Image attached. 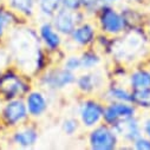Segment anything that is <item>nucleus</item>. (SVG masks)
<instances>
[{
    "instance_id": "2eb2a0df",
    "label": "nucleus",
    "mask_w": 150,
    "mask_h": 150,
    "mask_svg": "<svg viewBox=\"0 0 150 150\" xmlns=\"http://www.w3.org/2000/svg\"><path fill=\"white\" fill-rule=\"evenodd\" d=\"M39 38L49 51H57L62 45L60 33L54 28L52 23H44L40 25Z\"/></svg>"
},
{
    "instance_id": "393cba45",
    "label": "nucleus",
    "mask_w": 150,
    "mask_h": 150,
    "mask_svg": "<svg viewBox=\"0 0 150 150\" xmlns=\"http://www.w3.org/2000/svg\"><path fill=\"white\" fill-rule=\"evenodd\" d=\"M13 16L8 11H0V37H3L7 27L12 24Z\"/></svg>"
},
{
    "instance_id": "b1692460",
    "label": "nucleus",
    "mask_w": 150,
    "mask_h": 150,
    "mask_svg": "<svg viewBox=\"0 0 150 150\" xmlns=\"http://www.w3.org/2000/svg\"><path fill=\"white\" fill-rule=\"evenodd\" d=\"M79 128V123L77 120H74V118H65L62 123V130L65 135L67 136H72L77 132Z\"/></svg>"
},
{
    "instance_id": "4be33fe9",
    "label": "nucleus",
    "mask_w": 150,
    "mask_h": 150,
    "mask_svg": "<svg viewBox=\"0 0 150 150\" xmlns=\"http://www.w3.org/2000/svg\"><path fill=\"white\" fill-rule=\"evenodd\" d=\"M40 12L47 17H52L60 7V0H37Z\"/></svg>"
},
{
    "instance_id": "a878e982",
    "label": "nucleus",
    "mask_w": 150,
    "mask_h": 150,
    "mask_svg": "<svg viewBox=\"0 0 150 150\" xmlns=\"http://www.w3.org/2000/svg\"><path fill=\"white\" fill-rule=\"evenodd\" d=\"M103 5H105L103 0H82V7L86 12H98Z\"/></svg>"
},
{
    "instance_id": "4468645a",
    "label": "nucleus",
    "mask_w": 150,
    "mask_h": 150,
    "mask_svg": "<svg viewBox=\"0 0 150 150\" xmlns=\"http://www.w3.org/2000/svg\"><path fill=\"white\" fill-rule=\"evenodd\" d=\"M26 108L28 111V115L32 117H40L43 116L47 108L49 103L45 95L42 91H31L26 97Z\"/></svg>"
},
{
    "instance_id": "6e6552de",
    "label": "nucleus",
    "mask_w": 150,
    "mask_h": 150,
    "mask_svg": "<svg viewBox=\"0 0 150 150\" xmlns=\"http://www.w3.org/2000/svg\"><path fill=\"white\" fill-rule=\"evenodd\" d=\"M73 83H76L74 72H71L65 67L49 70L44 77H42V84L49 90H62Z\"/></svg>"
},
{
    "instance_id": "bb28decb",
    "label": "nucleus",
    "mask_w": 150,
    "mask_h": 150,
    "mask_svg": "<svg viewBox=\"0 0 150 150\" xmlns=\"http://www.w3.org/2000/svg\"><path fill=\"white\" fill-rule=\"evenodd\" d=\"M131 148L136 150H150V138H148L146 136L142 137L141 135L131 143Z\"/></svg>"
},
{
    "instance_id": "412c9836",
    "label": "nucleus",
    "mask_w": 150,
    "mask_h": 150,
    "mask_svg": "<svg viewBox=\"0 0 150 150\" xmlns=\"http://www.w3.org/2000/svg\"><path fill=\"white\" fill-rule=\"evenodd\" d=\"M37 0H11V6L19 13L30 17L34 12Z\"/></svg>"
},
{
    "instance_id": "20e7f679",
    "label": "nucleus",
    "mask_w": 150,
    "mask_h": 150,
    "mask_svg": "<svg viewBox=\"0 0 150 150\" xmlns=\"http://www.w3.org/2000/svg\"><path fill=\"white\" fill-rule=\"evenodd\" d=\"M118 144V136L114 128L108 124H98L89 135V145L93 150H112Z\"/></svg>"
},
{
    "instance_id": "f257e3e1",
    "label": "nucleus",
    "mask_w": 150,
    "mask_h": 150,
    "mask_svg": "<svg viewBox=\"0 0 150 150\" xmlns=\"http://www.w3.org/2000/svg\"><path fill=\"white\" fill-rule=\"evenodd\" d=\"M10 47L18 66L26 73L39 70L42 63L40 38L31 28H17L11 33Z\"/></svg>"
},
{
    "instance_id": "9b49d317",
    "label": "nucleus",
    "mask_w": 150,
    "mask_h": 150,
    "mask_svg": "<svg viewBox=\"0 0 150 150\" xmlns=\"http://www.w3.org/2000/svg\"><path fill=\"white\" fill-rule=\"evenodd\" d=\"M112 128H114L115 132L117 134L118 138L122 137L123 139H125L130 143H132L137 137H139L142 135V125L139 124L138 120L135 118V116L117 123Z\"/></svg>"
},
{
    "instance_id": "ddd939ff",
    "label": "nucleus",
    "mask_w": 150,
    "mask_h": 150,
    "mask_svg": "<svg viewBox=\"0 0 150 150\" xmlns=\"http://www.w3.org/2000/svg\"><path fill=\"white\" fill-rule=\"evenodd\" d=\"M71 39L78 46H89L96 39V27L90 23H81L70 34Z\"/></svg>"
},
{
    "instance_id": "c756f323",
    "label": "nucleus",
    "mask_w": 150,
    "mask_h": 150,
    "mask_svg": "<svg viewBox=\"0 0 150 150\" xmlns=\"http://www.w3.org/2000/svg\"><path fill=\"white\" fill-rule=\"evenodd\" d=\"M142 131L145 134V136L148 138H150V117L144 121V123L142 125Z\"/></svg>"
},
{
    "instance_id": "1a4fd4ad",
    "label": "nucleus",
    "mask_w": 150,
    "mask_h": 150,
    "mask_svg": "<svg viewBox=\"0 0 150 150\" xmlns=\"http://www.w3.org/2000/svg\"><path fill=\"white\" fill-rule=\"evenodd\" d=\"M27 91L26 83L14 73L5 74L0 78V92L10 98H17Z\"/></svg>"
},
{
    "instance_id": "9d476101",
    "label": "nucleus",
    "mask_w": 150,
    "mask_h": 150,
    "mask_svg": "<svg viewBox=\"0 0 150 150\" xmlns=\"http://www.w3.org/2000/svg\"><path fill=\"white\" fill-rule=\"evenodd\" d=\"M28 116L26 103L21 99L14 98L10 100L4 109V118L10 125H16L25 121Z\"/></svg>"
},
{
    "instance_id": "39448f33",
    "label": "nucleus",
    "mask_w": 150,
    "mask_h": 150,
    "mask_svg": "<svg viewBox=\"0 0 150 150\" xmlns=\"http://www.w3.org/2000/svg\"><path fill=\"white\" fill-rule=\"evenodd\" d=\"M136 114V108L132 103L125 102H109L104 105L103 121L105 124L114 127L117 123L134 117Z\"/></svg>"
},
{
    "instance_id": "c85d7f7f",
    "label": "nucleus",
    "mask_w": 150,
    "mask_h": 150,
    "mask_svg": "<svg viewBox=\"0 0 150 150\" xmlns=\"http://www.w3.org/2000/svg\"><path fill=\"white\" fill-rule=\"evenodd\" d=\"M8 62H10V54L4 50H0V71L7 66Z\"/></svg>"
},
{
    "instance_id": "f8f14e48",
    "label": "nucleus",
    "mask_w": 150,
    "mask_h": 150,
    "mask_svg": "<svg viewBox=\"0 0 150 150\" xmlns=\"http://www.w3.org/2000/svg\"><path fill=\"white\" fill-rule=\"evenodd\" d=\"M104 82L103 74L98 71H88L81 76L76 77L77 88L84 93L95 92L97 89H100Z\"/></svg>"
},
{
    "instance_id": "a211bd4d",
    "label": "nucleus",
    "mask_w": 150,
    "mask_h": 150,
    "mask_svg": "<svg viewBox=\"0 0 150 150\" xmlns=\"http://www.w3.org/2000/svg\"><path fill=\"white\" fill-rule=\"evenodd\" d=\"M131 103L142 109H150V88L131 90Z\"/></svg>"
},
{
    "instance_id": "f3484780",
    "label": "nucleus",
    "mask_w": 150,
    "mask_h": 150,
    "mask_svg": "<svg viewBox=\"0 0 150 150\" xmlns=\"http://www.w3.org/2000/svg\"><path fill=\"white\" fill-rule=\"evenodd\" d=\"M129 84L131 90L150 88V70L137 69L132 71L129 77Z\"/></svg>"
},
{
    "instance_id": "423d86ee",
    "label": "nucleus",
    "mask_w": 150,
    "mask_h": 150,
    "mask_svg": "<svg viewBox=\"0 0 150 150\" xmlns=\"http://www.w3.org/2000/svg\"><path fill=\"white\" fill-rule=\"evenodd\" d=\"M104 105L102 102L89 98L84 99L79 105V120L85 128H93L103 121Z\"/></svg>"
},
{
    "instance_id": "f03ea898",
    "label": "nucleus",
    "mask_w": 150,
    "mask_h": 150,
    "mask_svg": "<svg viewBox=\"0 0 150 150\" xmlns=\"http://www.w3.org/2000/svg\"><path fill=\"white\" fill-rule=\"evenodd\" d=\"M145 47V38L136 30L117 38L111 46V52L120 60H132Z\"/></svg>"
},
{
    "instance_id": "dca6fc26",
    "label": "nucleus",
    "mask_w": 150,
    "mask_h": 150,
    "mask_svg": "<svg viewBox=\"0 0 150 150\" xmlns=\"http://www.w3.org/2000/svg\"><path fill=\"white\" fill-rule=\"evenodd\" d=\"M38 138H39L38 131L34 128H24L21 130H18L13 137L16 144H18L23 148L33 146L37 143V141H38Z\"/></svg>"
},
{
    "instance_id": "6ab92c4d",
    "label": "nucleus",
    "mask_w": 150,
    "mask_h": 150,
    "mask_svg": "<svg viewBox=\"0 0 150 150\" xmlns=\"http://www.w3.org/2000/svg\"><path fill=\"white\" fill-rule=\"evenodd\" d=\"M106 99L109 102H125L131 103V91L121 86H111L106 91Z\"/></svg>"
},
{
    "instance_id": "7ed1b4c3",
    "label": "nucleus",
    "mask_w": 150,
    "mask_h": 150,
    "mask_svg": "<svg viewBox=\"0 0 150 150\" xmlns=\"http://www.w3.org/2000/svg\"><path fill=\"white\" fill-rule=\"evenodd\" d=\"M98 25L103 33L117 37L124 33L127 28V19L123 13H120L114 7L105 4L98 11Z\"/></svg>"
},
{
    "instance_id": "7c9ffc66",
    "label": "nucleus",
    "mask_w": 150,
    "mask_h": 150,
    "mask_svg": "<svg viewBox=\"0 0 150 150\" xmlns=\"http://www.w3.org/2000/svg\"><path fill=\"white\" fill-rule=\"evenodd\" d=\"M105 4H110V3H116V1H121V0H103Z\"/></svg>"
},
{
    "instance_id": "cd10ccee",
    "label": "nucleus",
    "mask_w": 150,
    "mask_h": 150,
    "mask_svg": "<svg viewBox=\"0 0 150 150\" xmlns=\"http://www.w3.org/2000/svg\"><path fill=\"white\" fill-rule=\"evenodd\" d=\"M60 5L71 11H79L82 7V0H60Z\"/></svg>"
},
{
    "instance_id": "0eeeda50",
    "label": "nucleus",
    "mask_w": 150,
    "mask_h": 150,
    "mask_svg": "<svg viewBox=\"0 0 150 150\" xmlns=\"http://www.w3.org/2000/svg\"><path fill=\"white\" fill-rule=\"evenodd\" d=\"M52 19L54 28L64 35H70L72 31L82 23V16L79 11H71L64 7H60L52 16Z\"/></svg>"
},
{
    "instance_id": "aec40b11",
    "label": "nucleus",
    "mask_w": 150,
    "mask_h": 150,
    "mask_svg": "<svg viewBox=\"0 0 150 150\" xmlns=\"http://www.w3.org/2000/svg\"><path fill=\"white\" fill-rule=\"evenodd\" d=\"M81 63H82V70L90 71L95 70L100 64V57L95 51H84L81 54Z\"/></svg>"
},
{
    "instance_id": "5701e85b",
    "label": "nucleus",
    "mask_w": 150,
    "mask_h": 150,
    "mask_svg": "<svg viewBox=\"0 0 150 150\" xmlns=\"http://www.w3.org/2000/svg\"><path fill=\"white\" fill-rule=\"evenodd\" d=\"M63 67H65L66 70L71 71V72H76L78 70H82V63H81V56H76L72 54L69 56L67 58H65Z\"/></svg>"
}]
</instances>
